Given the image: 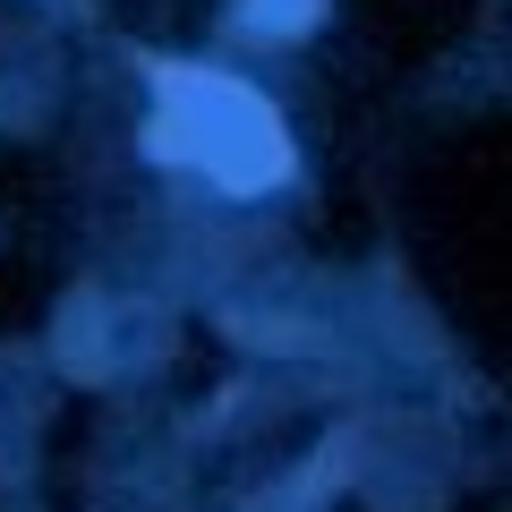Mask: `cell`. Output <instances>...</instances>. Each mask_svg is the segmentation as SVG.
<instances>
[{"label":"cell","mask_w":512,"mask_h":512,"mask_svg":"<svg viewBox=\"0 0 512 512\" xmlns=\"http://www.w3.org/2000/svg\"><path fill=\"white\" fill-rule=\"evenodd\" d=\"M146 77H154V120H146L154 163H197L231 197L291 180V137H282L265 94H248L239 77L188 69V60H146Z\"/></svg>","instance_id":"6da1fadb"},{"label":"cell","mask_w":512,"mask_h":512,"mask_svg":"<svg viewBox=\"0 0 512 512\" xmlns=\"http://www.w3.org/2000/svg\"><path fill=\"white\" fill-rule=\"evenodd\" d=\"M239 18H248L256 35H308V26L325 18V0H239Z\"/></svg>","instance_id":"7a4b0ae2"}]
</instances>
